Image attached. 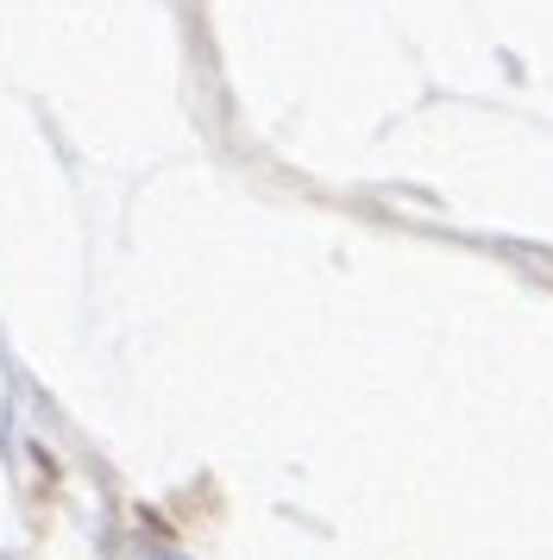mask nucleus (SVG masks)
<instances>
[{
    "label": "nucleus",
    "instance_id": "obj_1",
    "mask_svg": "<svg viewBox=\"0 0 553 560\" xmlns=\"http://www.w3.org/2000/svg\"><path fill=\"white\" fill-rule=\"evenodd\" d=\"M151 560H176V555H151Z\"/></svg>",
    "mask_w": 553,
    "mask_h": 560
}]
</instances>
